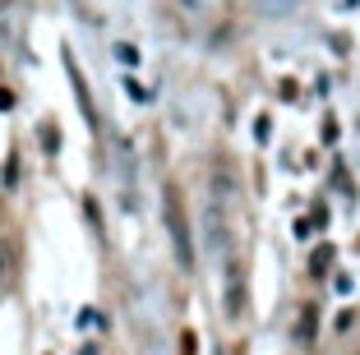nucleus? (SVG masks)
I'll list each match as a JSON object with an SVG mask.
<instances>
[{"instance_id": "obj_1", "label": "nucleus", "mask_w": 360, "mask_h": 355, "mask_svg": "<svg viewBox=\"0 0 360 355\" xmlns=\"http://www.w3.org/2000/svg\"><path fill=\"white\" fill-rule=\"evenodd\" d=\"M162 217H167V231H171V245H176L180 268H194V240H190V221H185V203H180L176 185H167V194H162Z\"/></svg>"}, {"instance_id": "obj_2", "label": "nucleus", "mask_w": 360, "mask_h": 355, "mask_svg": "<svg viewBox=\"0 0 360 355\" xmlns=\"http://www.w3.org/2000/svg\"><path fill=\"white\" fill-rule=\"evenodd\" d=\"M10 286H14V245L0 240V300L10 295Z\"/></svg>"}, {"instance_id": "obj_3", "label": "nucleus", "mask_w": 360, "mask_h": 355, "mask_svg": "<svg viewBox=\"0 0 360 355\" xmlns=\"http://www.w3.org/2000/svg\"><path fill=\"white\" fill-rule=\"evenodd\" d=\"M328 259H333V250H328V245H323V250L314 254V272H323V268H328Z\"/></svg>"}, {"instance_id": "obj_4", "label": "nucleus", "mask_w": 360, "mask_h": 355, "mask_svg": "<svg viewBox=\"0 0 360 355\" xmlns=\"http://www.w3.org/2000/svg\"><path fill=\"white\" fill-rule=\"evenodd\" d=\"M10 106H14V93H10V88H0V111H10Z\"/></svg>"}]
</instances>
